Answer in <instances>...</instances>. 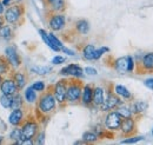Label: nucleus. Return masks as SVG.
Returning <instances> with one entry per match:
<instances>
[{"mask_svg": "<svg viewBox=\"0 0 153 145\" xmlns=\"http://www.w3.org/2000/svg\"><path fill=\"white\" fill-rule=\"evenodd\" d=\"M57 106V100L53 94V92L47 91L42 93V96L39 98L38 102V111L41 114H48L51 113Z\"/></svg>", "mask_w": 153, "mask_h": 145, "instance_id": "obj_1", "label": "nucleus"}, {"mask_svg": "<svg viewBox=\"0 0 153 145\" xmlns=\"http://www.w3.org/2000/svg\"><path fill=\"white\" fill-rule=\"evenodd\" d=\"M82 83L76 80V79H72L68 80L67 83V91H66V102L71 103V104H76L80 100L81 98V92H82Z\"/></svg>", "mask_w": 153, "mask_h": 145, "instance_id": "obj_2", "label": "nucleus"}, {"mask_svg": "<svg viewBox=\"0 0 153 145\" xmlns=\"http://www.w3.org/2000/svg\"><path fill=\"white\" fill-rule=\"evenodd\" d=\"M67 79H60L59 81L56 83V85L53 86V94L56 97L57 103L60 105L66 104V91H67Z\"/></svg>", "mask_w": 153, "mask_h": 145, "instance_id": "obj_3", "label": "nucleus"}, {"mask_svg": "<svg viewBox=\"0 0 153 145\" xmlns=\"http://www.w3.org/2000/svg\"><path fill=\"white\" fill-rule=\"evenodd\" d=\"M121 104V99L118 94H115L114 91L110 90L107 93V97L105 98L104 103L100 105V109L101 111H105V112H108V111H112L114 110L117 106H119Z\"/></svg>", "mask_w": 153, "mask_h": 145, "instance_id": "obj_4", "label": "nucleus"}, {"mask_svg": "<svg viewBox=\"0 0 153 145\" xmlns=\"http://www.w3.org/2000/svg\"><path fill=\"white\" fill-rule=\"evenodd\" d=\"M38 123L34 120H28L26 122L21 130V141H28V139H33L36 137V135L38 133Z\"/></svg>", "mask_w": 153, "mask_h": 145, "instance_id": "obj_5", "label": "nucleus"}, {"mask_svg": "<svg viewBox=\"0 0 153 145\" xmlns=\"http://www.w3.org/2000/svg\"><path fill=\"white\" fill-rule=\"evenodd\" d=\"M121 116L117 111H110L105 117V126L108 131H118L120 130Z\"/></svg>", "mask_w": 153, "mask_h": 145, "instance_id": "obj_6", "label": "nucleus"}, {"mask_svg": "<svg viewBox=\"0 0 153 145\" xmlns=\"http://www.w3.org/2000/svg\"><path fill=\"white\" fill-rule=\"evenodd\" d=\"M138 73H153V52H149L143 55L141 60L137 63Z\"/></svg>", "mask_w": 153, "mask_h": 145, "instance_id": "obj_7", "label": "nucleus"}, {"mask_svg": "<svg viewBox=\"0 0 153 145\" xmlns=\"http://www.w3.org/2000/svg\"><path fill=\"white\" fill-rule=\"evenodd\" d=\"M120 130H121V133L124 136H126V137L132 136L137 130V124H135V120H134L133 117L123 118L121 124H120Z\"/></svg>", "mask_w": 153, "mask_h": 145, "instance_id": "obj_8", "label": "nucleus"}, {"mask_svg": "<svg viewBox=\"0 0 153 145\" xmlns=\"http://www.w3.org/2000/svg\"><path fill=\"white\" fill-rule=\"evenodd\" d=\"M66 25V18L62 13H56L48 19V26L53 31H61Z\"/></svg>", "mask_w": 153, "mask_h": 145, "instance_id": "obj_9", "label": "nucleus"}, {"mask_svg": "<svg viewBox=\"0 0 153 145\" xmlns=\"http://www.w3.org/2000/svg\"><path fill=\"white\" fill-rule=\"evenodd\" d=\"M60 74H62V75H71L73 78H81L84 75V69H81L76 64H71V65H67L66 67L61 69Z\"/></svg>", "mask_w": 153, "mask_h": 145, "instance_id": "obj_10", "label": "nucleus"}, {"mask_svg": "<svg viewBox=\"0 0 153 145\" xmlns=\"http://www.w3.org/2000/svg\"><path fill=\"white\" fill-rule=\"evenodd\" d=\"M21 13H22L21 7L14 5V6L10 7V8L6 11V13H5V19H6V21L10 22V24H14V22H17V21L19 20V18L21 17Z\"/></svg>", "mask_w": 153, "mask_h": 145, "instance_id": "obj_11", "label": "nucleus"}, {"mask_svg": "<svg viewBox=\"0 0 153 145\" xmlns=\"http://www.w3.org/2000/svg\"><path fill=\"white\" fill-rule=\"evenodd\" d=\"M0 89L2 94H10V96H13L14 93H17V90H18L14 80H11V79L2 80L0 84Z\"/></svg>", "mask_w": 153, "mask_h": 145, "instance_id": "obj_12", "label": "nucleus"}, {"mask_svg": "<svg viewBox=\"0 0 153 145\" xmlns=\"http://www.w3.org/2000/svg\"><path fill=\"white\" fill-rule=\"evenodd\" d=\"M5 55L10 65H12L13 67H18L20 65V58L14 47H7L5 51Z\"/></svg>", "mask_w": 153, "mask_h": 145, "instance_id": "obj_13", "label": "nucleus"}, {"mask_svg": "<svg viewBox=\"0 0 153 145\" xmlns=\"http://www.w3.org/2000/svg\"><path fill=\"white\" fill-rule=\"evenodd\" d=\"M128 57H130V55L117 58L114 61H113V67H114V70H117L118 72H120V73L128 72Z\"/></svg>", "mask_w": 153, "mask_h": 145, "instance_id": "obj_14", "label": "nucleus"}, {"mask_svg": "<svg viewBox=\"0 0 153 145\" xmlns=\"http://www.w3.org/2000/svg\"><path fill=\"white\" fill-rule=\"evenodd\" d=\"M92 97H93V87L91 85H85L82 87V92H81V103L86 106L92 104Z\"/></svg>", "mask_w": 153, "mask_h": 145, "instance_id": "obj_15", "label": "nucleus"}, {"mask_svg": "<svg viewBox=\"0 0 153 145\" xmlns=\"http://www.w3.org/2000/svg\"><path fill=\"white\" fill-rule=\"evenodd\" d=\"M105 100V90L100 86L93 87V97H92V104L96 106H100Z\"/></svg>", "mask_w": 153, "mask_h": 145, "instance_id": "obj_16", "label": "nucleus"}, {"mask_svg": "<svg viewBox=\"0 0 153 145\" xmlns=\"http://www.w3.org/2000/svg\"><path fill=\"white\" fill-rule=\"evenodd\" d=\"M130 109H131L133 114L139 116V114H141V113H144L146 111V109H147V103L144 102V100H137V102H133L130 105Z\"/></svg>", "mask_w": 153, "mask_h": 145, "instance_id": "obj_17", "label": "nucleus"}, {"mask_svg": "<svg viewBox=\"0 0 153 145\" xmlns=\"http://www.w3.org/2000/svg\"><path fill=\"white\" fill-rule=\"evenodd\" d=\"M22 116H24V112H22V110L20 109H17V110H13V112L10 114V123L12 124V125H14V126H17V125H19L20 123H21V120H22Z\"/></svg>", "mask_w": 153, "mask_h": 145, "instance_id": "obj_18", "label": "nucleus"}, {"mask_svg": "<svg viewBox=\"0 0 153 145\" xmlns=\"http://www.w3.org/2000/svg\"><path fill=\"white\" fill-rule=\"evenodd\" d=\"M76 32L80 33V34H87L88 31H90V24H88V21L87 20H84V19L78 20L76 22Z\"/></svg>", "mask_w": 153, "mask_h": 145, "instance_id": "obj_19", "label": "nucleus"}, {"mask_svg": "<svg viewBox=\"0 0 153 145\" xmlns=\"http://www.w3.org/2000/svg\"><path fill=\"white\" fill-rule=\"evenodd\" d=\"M47 5L50 6V10L54 13H60L65 10V0H53Z\"/></svg>", "mask_w": 153, "mask_h": 145, "instance_id": "obj_20", "label": "nucleus"}, {"mask_svg": "<svg viewBox=\"0 0 153 145\" xmlns=\"http://www.w3.org/2000/svg\"><path fill=\"white\" fill-rule=\"evenodd\" d=\"M113 91H114L115 94H118L119 97H121L124 99H131L132 98L131 92L127 90L125 86H123V85H115Z\"/></svg>", "mask_w": 153, "mask_h": 145, "instance_id": "obj_21", "label": "nucleus"}, {"mask_svg": "<svg viewBox=\"0 0 153 145\" xmlns=\"http://www.w3.org/2000/svg\"><path fill=\"white\" fill-rule=\"evenodd\" d=\"M117 112L121 116V118H128V117H133V113L130 109V106L127 105H124V104H120L119 106L115 108Z\"/></svg>", "mask_w": 153, "mask_h": 145, "instance_id": "obj_22", "label": "nucleus"}, {"mask_svg": "<svg viewBox=\"0 0 153 145\" xmlns=\"http://www.w3.org/2000/svg\"><path fill=\"white\" fill-rule=\"evenodd\" d=\"M94 51H96L94 45L88 44V45H86V46L82 49V57H84L86 60H93Z\"/></svg>", "mask_w": 153, "mask_h": 145, "instance_id": "obj_23", "label": "nucleus"}, {"mask_svg": "<svg viewBox=\"0 0 153 145\" xmlns=\"http://www.w3.org/2000/svg\"><path fill=\"white\" fill-rule=\"evenodd\" d=\"M14 83H16L18 90L24 89V86H25V84H26V77H25V74L21 72L16 73V74H14Z\"/></svg>", "mask_w": 153, "mask_h": 145, "instance_id": "obj_24", "label": "nucleus"}, {"mask_svg": "<svg viewBox=\"0 0 153 145\" xmlns=\"http://www.w3.org/2000/svg\"><path fill=\"white\" fill-rule=\"evenodd\" d=\"M98 139H99V137L94 131H87L82 135V141L85 143H94Z\"/></svg>", "mask_w": 153, "mask_h": 145, "instance_id": "obj_25", "label": "nucleus"}, {"mask_svg": "<svg viewBox=\"0 0 153 145\" xmlns=\"http://www.w3.org/2000/svg\"><path fill=\"white\" fill-rule=\"evenodd\" d=\"M39 34H40V37L42 38V40L45 41V44L50 47V49H52L53 51H60V49H58V47H56L51 41H50V39H48V33H46V31L45 30H39Z\"/></svg>", "mask_w": 153, "mask_h": 145, "instance_id": "obj_26", "label": "nucleus"}, {"mask_svg": "<svg viewBox=\"0 0 153 145\" xmlns=\"http://www.w3.org/2000/svg\"><path fill=\"white\" fill-rule=\"evenodd\" d=\"M22 106V98L21 96L18 94V93H14L13 97H12V104H11V109L17 110L20 109Z\"/></svg>", "mask_w": 153, "mask_h": 145, "instance_id": "obj_27", "label": "nucleus"}, {"mask_svg": "<svg viewBox=\"0 0 153 145\" xmlns=\"http://www.w3.org/2000/svg\"><path fill=\"white\" fill-rule=\"evenodd\" d=\"M31 70L39 75H45L52 71V67L51 66H33Z\"/></svg>", "mask_w": 153, "mask_h": 145, "instance_id": "obj_28", "label": "nucleus"}, {"mask_svg": "<svg viewBox=\"0 0 153 145\" xmlns=\"http://www.w3.org/2000/svg\"><path fill=\"white\" fill-rule=\"evenodd\" d=\"M25 98H26V100H27L28 103H34V102H36L37 94H36V91L32 89V86L28 87L27 90L25 91Z\"/></svg>", "mask_w": 153, "mask_h": 145, "instance_id": "obj_29", "label": "nucleus"}, {"mask_svg": "<svg viewBox=\"0 0 153 145\" xmlns=\"http://www.w3.org/2000/svg\"><path fill=\"white\" fill-rule=\"evenodd\" d=\"M12 30H11V27L10 26H2V27H0V37L1 38H4V39H11L12 38Z\"/></svg>", "mask_w": 153, "mask_h": 145, "instance_id": "obj_30", "label": "nucleus"}, {"mask_svg": "<svg viewBox=\"0 0 153 145\" xmlns=\"http://www.w3.org/2000/svg\"><path fill=\"white\" fill-rule=\"evenodd\" d=\"M0 104L5 108V109H10L11 104H12V96L10 94H2L0 98Z\"/></svg>", "mask_w": 153, "mask_h": 145, "instance_id": "obj_31", "label": "nucleus"}, {"mask_svg": "<svg viewBox=\"0 0 153 145\" xmlns=\"http://www.w3.org/2000/svg\"><path fill=\"white\" fill-rule=\"evenodd\" d=\"M8 65L10 64H8L7 59L0 57V74H5V73L8 72V70H10V66Z\"/></svg>", "mask_w": 153, "mask_h": 145, "instance_id": "obj_32", "label": "nucleus"}, {"mask_svg": "<svg viewBox=\"0 0 153 145\" xmlns=\"http://www.w3.org/2000/svg\"><path fill=\"white\" fill-rule=\"evenodd\" d=\"M143 139H144L143 136H135V137H131V136H130V138L124 139L121 143H123V144H134V143H138V142H140V141H143Z\"/></svg>", "mask_w": 153, "mask_h": 145, "instance_id": "obj_33", "label": "nucleus"}, {"mask_svg": "<svg viewBox=\"0 0 153 145\" xmlns=\"http://www.w3.org/2000/svg\"><path fill=\"white\" fill-rule=\"evenodd\" d=\"M48 39H50V41L56 46V47H58V49H60V51H61V47L64 46L62 44H61V41L58 39L57 37L54 36L53 33H48Z\"/></svg>", "mask_w": 153, "mask_h": 145, "instance_id": "obj_34", "label": "nucleus"}, {"mask_svg": "<svg viewBox=\"0 0 153 145\" xmlns=\"http://www.w3.org/2000/svg\"><path fill=\"white\" fill-rule=\"evenodd\" d=\"M10 138H11V139H13L14 142H17V141H21V130H20V129H14V130L11 132Z\"/></svg>", "mask_w": 153, "mask_h": 145, "instance_id": "obj_35", "label": "nucleus"}, {"mask_svg": "<svg viewBox=\"0 0 153 145\" xmlns=\"http://www.w3.org/2000/svg\"><path fill=\"white\" fill-rule=\"evenodd\" d=\"M110 51V49L108 47H100V49H98L96 51H94V57H93V59H99L101 55H104V53H106V52H108Z\"/></svg>", "mask_w": 153, "mask_h": 145, "instance_id": "obj_36", "label": "nucleus"}, {"mask_svg": "<svg viewBox=\"0 0 153 145\" xmlns=\"http://www.w3.org/2000/svg\"><path fill=\"white\" fill-rule=\"evenodd\" d=\"M32 89L34 91H38V92H42L45 90V84H44V81H37L32 85Z\"/></svg>", "mask_w": 153, "mask_h": 145, "instance_id": "obj_37", "label": "nucleus"}, {"mask_svg": "<svg viewBox=\"0 0 153 145\" xmlns=\"http://www.w3.org/2000/svg\"><path fill=\"white\" fill-rule=\"evenodd\" d=\"M37 139H36V143L37 144H44L45 142V133L44 132H40V133H37Z\"/></svg>", "mask_w": 153, "mask_h": 145, "instance_id": "obj_38", "label": "nucleus"}, {"mask_svg": "<svg viewBox=\"0 0 153 145\" xmlns=\"http://www.w3.org/2000/svg\"><path fill=\"white\" fill-rule=\"evenodd\" d=\"M64 61H65V58H64V57H61V55H57V57H54V58L52 59V63H53L54 65L62 64Z\"/></svg>", "mask_w": 153, "mask_h": 145, "instance_id": "obj_39", "label": "nucleus"}, {"mask_svg": "<svg viewBox=\"0 0 153 145\" xmlns=\"http://www.w3.org/2000/svg\"><path fill=\"white\" fill-rule=\"evenodd\" d=\"M84 72L88 75H97V70L93 67H85L84 69Z\"/></svg>", "mask_w": 153, "mask_h": 145, "instance_id": "obj_40", "label": "nucleus"}, {"mask_svg": "<svg viewBox=\"0 0 153 145\" xmlns=\"http://www.w3.org/2000/svg\"><path fill=\"white\" fill-rule=\"evenodd\" d=\"M144 84H145V86H146V87H149L150 90L153 91V78H149V79H146V80L144 81Z\"/></svg>", "mask_w": 153, "mask_h": 145, "instance_id": "obj_41", "label": "nucleus"}, {"mask_svg": "<svg viewBox=\"0 0 153 145\" xmlns=\"http://www.w3.org/2000/svg\"><path fill=\"white\" fill-rule=\"evenodd\" d=\"M61 51H62V52H65V53H67L68 55H76V53H74L72 50H68V49H67V47H65V46H62V47H61Z\"/></svg>", "mask_w": 153, "mask_h": 145, "instance_id": "obj_42", "label": "nucleus"}, {"mask_svg": "<svg viewBox=\"0 0 153 145\" xmlns=\"http://www.w3.org/2000/svg\"><path fill=\"white\" fill-rule=\"evenodd\" d=\"M2 11H4V5H2V2H0V14L2 13Z\"/></svg>", "mask_w": 153, "mask_h": 145, "instance_id": "obj_43", "label": "nucleus"}, {"mask_svg": "<svg viewBox=\"0 0 153 145\" xmlns=\"http://www.w3.org/2000/svg\"><path fill=\"white\" fill-rule=\"evenodd\" d=\"M4 26V19L0 17V27H2Z\"/></svg>", "mask_w": 153, "mask_h": 145, "instance_id": "obj_44", "label": "nucleus"}, {"mask_svg": "<svg viewBox=\"0 0 153 145\" xmlns=\"http://www.w3.org/2000/svg\"><path fill=\"white\" fill-rule=\"evenodd\" d=\"M45 1H46V4H50V2H52L53 0H45Z\"/></svg>", "mask_w": 153, "mask_h": 145, "instance_id": "obj_45", "label": "nucleus"}, {"mask_svg": "<svg viewBox=\"0 0 153 145\" xmlns=\"http://www.w3.org/2000/svg\"><path fill=\"white\" fill-rule=\"evenodd\" d=\"M2 143V137H0V144Z\"/></svg>", "mask_w": 153, "mask_h": 145, "instance_id": "obj_46", "label": "nucleus"}, {"mask_svg": "<svg viewBox=\"0 0 153 145\" xmlns=\"http://www.w3.org/2000/svg\"><path fill=\"white\" fill-rule=\"evenodd\" d=\"M1 81H2V79H1V74H0V84H1Z\"/></svg>", "mask_w": 153, "mask_h": 145, "instance_id": "obj_47", "label": "nucleus"}, {"mask_svg": "<svg viewBox=\"0 0 153 145\" xmlns=\"http://www.w3.org/2000/svg\"><path fill=\"white\" fill-rule=\"evenodd\" d=\"M152 135H153V130H152Z\"/></svg>", "mask_w": 153, "mask_h": 145, "instance_id": "obj_48", "label": "nucleus"}]
</instances>
